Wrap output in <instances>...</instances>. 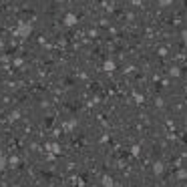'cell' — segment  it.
<instances>
[{
  "mask_svg": "<svg viewBox=\"0 0 187 187\" xmlns=\"http://www.w3.org/2000/svg\"><path fill=\"white\" fill-rule=\"evenodd\" d=\"M169 2H171V0H161V4H169Z\"/></svg>",
  "mask_w": 187,
  "mask_h": 187,
  "instance_id": "6da1fadb",
  "label": "cell"
}]
</instances>
